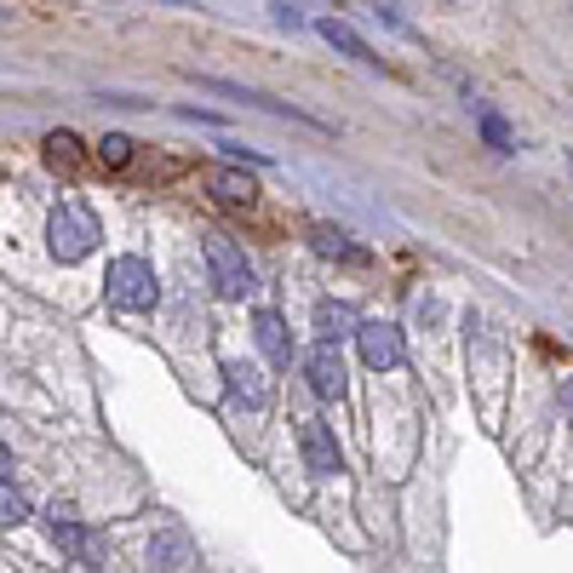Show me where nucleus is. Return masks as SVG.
Returning a JSON list of instances; mask_svg holds the SVG:
<instances>
[{
	"label": "nucleus",
	"mask_w": 573,
	"mask_h": 573,
	"mask_svg": "<svg viewBox=\"0 0 573 573\" xmlns=\"http://www.w3.org/2000/svg\"><path fill=\"white\" fill-rule=\"evenodd\" d=\"M310 242H316V253L350 258V264H361V258H367L361 247H350V235H345V229H327V224H310Z\"/></svg>",
	"instance_id": "nucleus-15"
},
{
	"label": "nucleus",
	"mask_w": 573,
	"mask_h": 573,
	"mask_svg": "<svg viewBox=\"0 0 573 573\" xmlns=\"http://www.w3.org/2000/svg\"><path fill=\"white\" fill-rule=\"evenodd\" d=\"M201 86H213V92H229V98H242V104H258V110H269V115H293V121H305V126H321L310 110H298V104H282V98H269V92H258V86H242V81H218V75H195Z\"/></svg>",
	"instance_id": "nucleus-8"
},
{
	"label": "nucleus",
	"mask_w": 573,
	"mask_h": 573,
	"mask_svg": "<svg viewBox=\"0 0 573 573\" xmlns=\"http://www.w3.org/2000/svg\"><path fill=\"white\" fill-rule=\"evenodd\" d=\"M207 190L224 201V207H253V195H258V184H253L247 173H235V166H213Z\"/></svg>",
	"instance_id": "nucleus-12"
},
{
	"label": "nucleus",
	"mask_w": 573,
	"mask_h": 573,
	"mask_svg": "<svg viewBox=\"0 0 573 573\" xmlns=\"http://www.w3.org/2000/svg\"><path fill=\"white\" fill-rule=\"evenodd\" d=\"M132 150H139V144H132L126 132H104V144H98V161H104V166H126Z\"/></svg>",
	"instance_id": "nucleus-17"
},
{
	"label": "nucleus",
	"mask_w": 573,
	"mask_h": 573,
	"mask_svg": "<svg viewBox=\"0 0 573 573\" xmlns=\"http://www.w3.org/2000/svg\"><path fill=\"white\" fill-rule=\"evenodd\" d=\"M316 29H321V41H327V47H339L345 58H356V63H379V52L367 47V41L356 35V29H350V23H339V18H321Z\"/></svg>",
	"instance_id": "nucleus-14"
},
{
	"label": "nucleus",
	"mask_w": 573,
	"mask_h": 573,
	"mask_svg": "<svg viewBox=\"0 0 573 573\" xmlns=\"http://www.w3.org/2000/svg\"><path fill=\"white\" fill-rule=\"evenodd\" d=\"M482 139H488V144H493L499 155H511V150H516V139H511V126H504L499 115H482Z\"/></svg>",
	"instance_id": "nucleus-19"
},
{
	"label": "nucleus",
	"mask_w": 573,
	"mask_h": 573,
	"mask_svg": "<svg viewBox=\"0 0 573 573\" xmlns=\"http://www.w3.org/2000/svg\"><path fill=\"white\" fill-rule=\"evenodd\" d=\"M190 556H195V545H190V533H178V528L155 533L150 545H144V562H150V573H178Z\"/></svg>",
	"instance_id": "nucleus-9"
},
{
	"label": "nucleus",
	"mask_w": 573,
	"mask_h": 573,
	"mask_svg": "<svg viewBox=\"0 0 573 573\" xmlns=\"http://www.w3.org/2000/svg\"><path fill=\"white\" fill-rule=\"evenodd\" d=\"M253 339H258V350L276 361V367L293 361V332H287L282 310H258V316H253Z\"/></svg>",
	"instance_id": "nucleus-11"
},
{
	"label": "nucleus",
	"mask_w": 573,
	"mask_h": 573,
	"mask_svg": "<svg viewBox=\"0 0 573 573\" xmlns=\"http://www.w3.org/2000/svg\"><path fill=\"white\" fill-rule=\"evenodd\" d=\"M47 242H52V258H63V264H81V258H86L98 242H104V224H98V213L86 207V201L63 195L58 207H52Z\"/></svg>",
	"instance_id": "nucleus-1"
},
{
	"label": "nucleus",
	"mask_w": 573,
	"mask_h": 573,
	"mask_svg": "<svg viewBox=\"0 0 573 573\" xmlns=\"http://www.w3.org/2000/svg\"><path fill=\"white\" fill-rule=\"evenodd\" d=\"M269 18H276V23H287V29H298V23H305V18H298V7H269Z\"/></svg>",
	"instance_id": "nucleus-21"
},
{
	"label": "nucleus",
	"mask_w": 573,
	"mask_h": 573,
	"mask_svg": "<svg viewBox=\"0 0 573 573\" xmlns=\"http://www.w3.org/2000/svg\"><path fill=\"white\" fill-rule=\"evenodd\" d=\"M367 321L345 305V298H321L316 305V332H321V345H339V339H356Z\"/></svg>",
	"instance_id": "nucleus-10"
},
{
	"label": "nucleus",
	"mask_w": 573,
	"mask_h": 573,
	"mask_svg": "<svg viewBox=\"0 0 573 573\" xmlns=\"http://www.w3.org/2000/svg\"><path fill=\"white\" fill-rule=\"evenodd\" d=\"M207 269H213V287H218L224 298H247V293L258 287L242 242H229V235H207Z\"/></svg>",
	"instance_id": "nucleus-3"
},
{
	"label": "nucleus",
	"mask_w": 573,
	"mask_h": 573,
	"mask_svg": "<svg viewBox=\"0 0 573 573\" xmlns=\"http://www.w3.org/2000/svg\"><path fill=\"white\" fill-rule=\"evenodd\" d=\"M52 539H58V551L70 556V562H81V567H104V533H92L86 522H75V511L70 504H52Z\"/></svg>",
	"instance_id": "nucleus-4"
},
{
	"label": "nucleus",
	"mask_w": 573,
	"mask_h": 573,
	"mask_svg": "<svg viewBox=\"0 0 573 573\" xmlns=\"http://www.w3.org/2000/svg\"><path fill=\"white\" fill-rule=\"evenodd\" d=\"M562 408H567V419H573V379H562Z\"/></svg>",
	"instance_id": "nucleus-22"
},
{
	"label": "nucleus",
	"mask_w": 573,
	"mask_h": 573,
	"mask_svg": "<svg viewBox=\"0 0 573 573\" xmlns=\"http://www.w3.org/2000/svg\"><path fill=\"white\" fill-rule=\"evenodd\" d=\"M224 155H235V161H247V166H269V155H258V150H242V144H218Z\"/></svg>",
	"instance_id": "nucleus-20"
},
{
	"label": "nucleus",
	"mask_w": 573,
	"mask_h": 573,
	"mask_svg": "<svg viewBox=\"0 0 573 573\" xmlns=\"http://www.w3.org/2000/svg\"><path fill=\"white\" fill-rule=\"evenodd\" d=\"M356 345H361V361L374 367V374H390V367H401V356H408V345H401V327L390 321H367L356 332Z\"/></svg>",
	"instance_id": "nucleus-5"
},
{
	"label": "nucleus",
	"mask_w": 573,
	"mask_h": 573,
	"mask_svg": "<svg viewBox=\"0 0 573 573\" xmlns=\"http://www.w3.org/2000/svg\"><path fill=\"white\" fill-rule=\"evenodd\" d=\"M224 379H229V390L242 396L247 408H264V401H269V379L258 374L253 361H229V367H224Z\"/></svg>",
	"instance_id": "nucleus-13"
},
{
	"label": "nucleus",
	"mask_w": 573,
	"mask_h": 573,
	"mask_svg": "<svg viewBox=\"0 0 573 573\" xmlns=\"http://www.w3.org/2000/svg\"><path fill=\"white\" fill-rule=\"evenodd\" d=\"M567 178H573V155H567Z\"/></svg>",
	"instance_id": "nucleus-23"
},
{
	"label": "nucleus",
	"mask_w": 573,
	"mask_h": 573,
	"mask_svg": "<svg viewBox=\"0 0 573 573\" xmlns=\"http://www.w3.org/2000/svg\"><path fill=\"white\" fill-rule=\"evenodd\" d=\"M47 161L63 166V173L81 166V139H75V132H52V139H47Z\"/></svg>",
	"instance_id": "nucleus-16"
},
{
	"label": "nucleus",
	"mask_w": 573,
	"mask_h": 573,
	"mask_svg": "<svg viewBox=\"0 0 573 573\" xmlns=\"http://www.w3.org/2000/svg\"><path fill=\"white\" fill-rule=\"evenodd\" d=\"M104 293H110V305H115V310H126V316H144V310H155L161 282H155L150 258H132V253H121V258H110V269H104Z\"/></svg>",
	"instance_id": "nucleus-2"
},
{
	"label": "nucleus",
	"mask_w": 573,
	"mask_h": 573,
	"mask_svg": "<svg viewBox=\"0 0 573 573\" xmlns=\"http://www.w3.org/2000/svg\"><path fill=\"white\" fill-rule=\"evenodd\" d=\"M305 379L316 396H345V361H339V345H310L305 350Z\"/></svg>",
	"instance_id": "nucleus-7"
},
{
	"label": "nucleus",
	"mask_w": 573,
	"mask_h": 573,
	"mask_svg": "<svg viewBox=\"0 0 573 573\" xmlns=\"http://www.w3.org/2000/svg\"><path fill=\"white\" fill-rule=\"evenodd\" d=\"M298 453H305V470H316V477H332L345 464L339 442H332V430L321 419H298Z\"/></svg>",
	"instance_id": "nucleus-6"
},
{
	"label": "nucleus",
	"mask_w": 573,
	"mask_h": 573,
	"mask_svg": "<svg viewBox=\"0 0 573 573\" xmlns=\"http://www.w3.org/2000/svg\"><path fill=\"white\" fill-rule=\"evenodd\" d=\"M0 522H7V528H18V522H29V499L7 482V493H0Z\"/></svg>",
	"instance_id": "nucleus-18"
}]
</instances>
